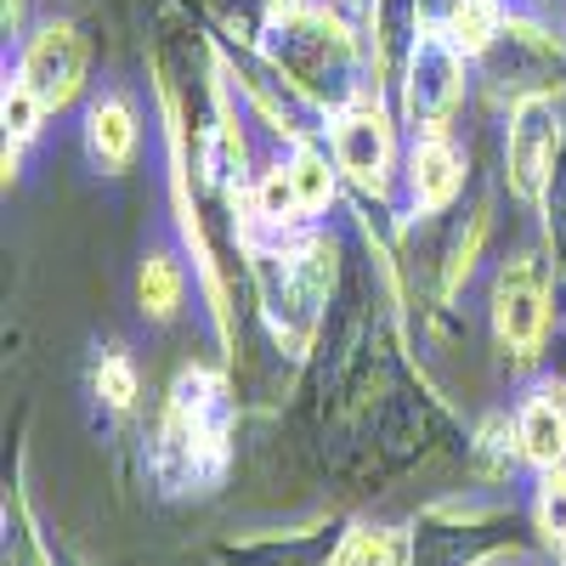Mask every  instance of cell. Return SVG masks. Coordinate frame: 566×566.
Instances as JSON below:
<instances>
[{
	"label": "cell",
	"instance_id": "6",
	"mask_svg": "<svg viewBox=\"0 0 566 566\" xmlns=\"http://www.w3.org/2000/svg\"><path fill=\"white\" fill-rule=\"evenodd\" d=\"M459 154L448 148L442 136H424L419 148H413V159H408V181H413V199L424 205V210H442L453 193H459Z\"/></svg>",
	"mask_w": 566,
	"mask_h": 566
},
{
	"label": "cell",
	"instance_id": "12",
	"mask_svg": "<svg viewBox=\"0 0 566 566\" xmlns=\"http://www.w3.org/2000/svg\"><path fill=\"white\" fill-rule=\"evenodd\" d=\"M290 176H295V193H301V210H323L328 199H335V176H328V165H323V159H317L312 148H301V154H295Z\"/></svg>",
	"mask_w": 566,
	"mask_h": 566
},
{
	"label": "cell",
	"instance_id": "4",
	"mask_svg": "<svg viewBox=\"0 0 566 566\" xmlns=\"http://www.w3.org/2000/svg\"><path fill=\"white\" fill-rule=\"evenodd\" d=\"M459 45L453 40H437L424 34L413 45V74H408V108L419 119H442L453 103H459Z\"/></svg>",
	"mask_w": 566,
	"mask_h": 566
},
{
	"label": "cell",
	"instance_id": "2",
	"mask_svg": "<svg viewBox=\"0 0 566 566\" xmlns=\"http://www.w3.org/2000/svg\"><path fill=\"white\" fill-rule=\"evenodd\" d=\"M549 154H555V103L549 97H522V103H515V114H510V142H504L510 187L522 199H538Z\"/></svg>",
	"mask_w": 566,
	"mask_h": 566
},
{
	"label": "cell",
	"instance_id": "16",
	"mask_svg": "<svg viewBox=\"0 0 566 566\" xmlns=\"http://www.w3.org/2000/svg\"><path fill=\"white\" fill-rule=\"evenodd\" d=\"M97 386H103V397H108L114 408H130V397H136V368H130V357H103Z\"/></svg>",
	"mask_w": 566,
	"mask_h": 566
},
{
	"label": "cell",
	"instance_id": "7",
	"mask_svg": "<svg viewBox=\"0 0 566 566\" xmlns=\"http://www.w3.org/2000/svg\"><path fill=\"white\" fill-rule=\"evenodd\" d=\"M515 437H522V453H527L533 464L555 470V464L566 459V413H560V402H555L549 391L527 397L522 424H515Z\"/></svg>",
	"mask_w": 566,
	"mask_h": 566
},
{
	"label": "cell",
	"instance_id": "5",
	"mask_svg": "<svg viewBox=\"0 0 566 566\" xmlns=\"http://www.w3.org/2000/svg\"><path fill=\"white\" fill-rule=\"evenodd\" d=\"M335 154L357 181H380L391 165V125L374 103H357L340 125H335Z\"/></svg>",
	"mask_w": 566,
	"mask_h": 566
},
{
	"label": "cell",
	"instance_id": "13",
	"mask_svg": "<svg viewBox=\"0 0 566 566\" xmlns=\"http://www.w3.org/2000/svg\"><path fill=\"white\" fill-rule=\"evenodd\" d=\"M538 527H544L555 544H566V470H560V464L549 470L544 488H538Z\"/></svg>",
	"mask_w": 566,
	"mask_h": 566
},
{
	"label": "cell",
	"instance_id": "8",
	"mask_svg": "<svg viewBox=\"0 0 566 566\" xmlns=\"http://www.w3.org/2000/svg\"><path fill=\"white\" fill-rule=\"evenodd\" d=\"M85 142H91V159L108 165V170H125L130 165V148H136V119L119 97H103L91 103V119H85Z\"/></svg>",
	"mask_w": 566,
	"mask_h": 566
},
{
	"label": "cell",
	"instance_id": "15",
	"mask_svg": "<svg viewBox=\"0 0 566 566\" xmlns=\"http://www.w3.org/2000/svg\"><path fill=\"white\" fill-rule=\"evenodd\" d=\"M40 108H45V103L34 97V91H29L23 80H12V85H7V130H12L18 142L40 130Z\"/></svg>",
	"mask_w": 566,
	"mask_h": 566
},
{
	"label": "cell",
	"instance_id": "14",
	"mask_svg": "<svg viewBox=\"0 0 566 566\" xmlns=\"http://www.w3.org/2000/svg\"><path fill=\"white\" fill-rule=\"evenodd\" d=\"M261 216L266 221H295L301 216V193H295L290 170H266V181H261Z\"/></svg>",
	"mask_w": 566,
	"mask_h": 566
},
{
	"label": "cell",
	"instance_id": "9",
	"mask_svg": "<svg viewBox=\"0 0 566 566\" xmlns=\"http://www.w3.org/2000/svg\"><path fill=\"white\" fill-rule=\"evenodd\" d=\"M493 34H499V0H459L448 18V40L459 52H482Z\"/></svg>",
	"mask_w": 566,
	"mask_h": 566
},
{
	"label": "cell",
	"instance_id": "17",
	"mask_svg": "<svg viewBox=\"0 0 566 566\" xmlns=\"http://www.w3.org/2000/svg\"><path fill=\"white\" fill-rule=\"evenodd\" d=\"M266 7H272V18H290V12L301 7V0H266Z\"/></svg>",
	"mask_w": 566,
	"mask_h": 566
},
{
	"label": "cell",
	"instance_id": "10",
	"mask_svg": "<svg viewBox=\"0 0 566 566\" xmlns=\"http://www.w3.org/2000/svg\"><path fill=\"white\" fill-rule=\"evenodd\" d=\"M335 566H408V544L402 533H352Z\"/></svg>",
	"mask_w": 566,
	"mask_h": 566
},
{
	"label": "cell",
	"instance_id": "18",
	"mask_svg": "<svg viewBox=\"0 0 566 566\" xmlns=\"http://www.w3.org/2000/svg\"><path fill=\"white\" fill-rule=\"evenodd\" d=\"M18 18H23V0H7V29H18Z\"/></svg>",
	"mask_w": 566,
	"mask_h": 566
},
{
	"label": "cell",
	"instance_id": "3",
	"mask_svg": "<svg viewBox=\"0 0 566 566\" xmlns=\"http://www.w3.org/2000/svg\"><path fill=\"white\" fill-rule=\"evenodd\" d=\"M493 317H499V340L515 357H533L544 340V277L533 261H515L499 277V295H493Z\"/></svg>",
	"mask_w": 566,
	"mask_h": 566
},
{
	"label": "cell",
	"instance_id": "11",
	"mask_svg": "<svg viewBox=\"0 0 566 566\" xmlns=\"http://www.w3.org/2000/svg\"><path fill=\"white\" fill-rule=\"evenodd\" d=\"M181 301V272L170 255H148V266H142V306H148L154 317H170Z\"/></svg>",
	"mask_w": 566,
	"mask_h": 566
},
{
	"label": "cell",
	"instance_id": "1",
	"mask_svg": "<svg viewBox=\"0 0 566 566\" xmlns=\"http://www.w3.org/2000/svg\"><path fill=\"white\" fill-rule=\"evenodd\" d=\"M18 80L34 91L45 108L74 103V91H80V80H85V40H80V29H74V23H45V29L29 40Z\"/></svg>",
	"mask_w": 566,
	"mask_h": 566
}]
</instances>
